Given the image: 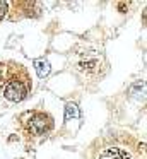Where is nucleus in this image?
Here are the masks:
<instances>
[{"label":"nucleus","instance_id":"nucleus-4","mask_svg":"<svg viewBox=\"0 0 147 159\" xmlns=\"http://www.w3.org/2000/svg\"><path fill=\"white\" fill-rule=\"evenodd\" d=\"M53 116L44 110H31L19 116V127L27 139H43L53 130Z\"/></svg>","mask_w":147,"mask_h":159},{"label":"nucleus","instance_id":"nucleus-5","mask_svg":"<svg viewBox=\"0 0 147 159\" xmlns=\"http://www.w3.org/2000/svg\"><path fill=\"white\" fill-rule=\"evenodd\" d=\"M7 9H9V4H7V2H2V0H0V19L5 17Z\"/></svg>","mask_w":147,"mask_h":159},{"label":"nucleus","instance_id":"nucleus-3","mask_svg":"<svg viewBox=\"0 0 147 159\" xmlns=\"http://www.w3.org/2000/svg\"><path fill=\"white\" fill-rule=\"evenodd\" d=\"M5 69V77L2 79V84H0V91L2 94L7 98L9 101H14V103H21L24 101L31 93V77L27 74V70L24 69L21 63L16 62H9Z\"/></svg>","mask_w":147,"mask_h":159},{"label":"nucleus","instance_id":"nucleus-1","mask_svg":"<svg viewBox=\"0 0 147 159\" xmlns=\"http://www.w3.org/2000/svg\"><path fill=\"white\" fill-rule=\"evenodd\" d=\"M89 159H144V144L125 130H113L91 144Z\"/></svg>","mask_w":147,"mask_h":159},{"label":"nucleus","instance_id":"nucleus-6","mask_svg":"<svg viewBox=\"0 0 147 159\" xmlns=\"http://www.w3.org/2000/svg\"><path fill=\"white\" fill-rule=\"evenodd\" d=\"M3 72H5V65H3V63H0V80L3 79Z\"/></svg>","mask_w":147,"mask_h":159},{"label":"nucleus","instance_id":"nucleus-2","mask_svg":"<svg viewBox=\"0 0 147 159\" xmlns=\"http://www.w3.org/2000/svg\"><path fill=\"white\" fill-rule=\"evenodd\" d=\"M70 69L82 82H98L108 72V60L101 48L79 45L70 52Z\"/></svg>","mask_w":147,"mask_h":159}]
</instances>
